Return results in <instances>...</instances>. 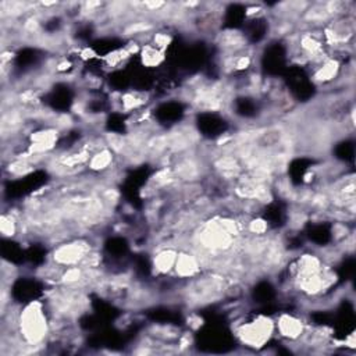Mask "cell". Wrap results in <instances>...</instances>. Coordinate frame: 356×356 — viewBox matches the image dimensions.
I'll return each instance as SVG.
<instances>
[{
  "label": "cell",
  "instance_id": "1",
  "mask_svg": "<svg viewBox=\"0 0 356 356\" xmlns=\"http://www.w3.org/2000/svg\"><path fill=\"white\" fill-rule=\"evenodd\" d=\"M275 324V331L278 335L286 341V342H298L300 341L307 324L306 321L300 317V314H295L291 312H282L277 316L274 320Z\"/></svg>",
  "mask_w": 356,
  "mask_h": 356
},
{
  "label": "cell",
  "instance_id": "2",
  "mask_svg": "<svg viewBox=\"0 0 356 356\" xmlns=\"http://www.w3.org/2000/svg\"><path fill=\"white\" fill-rule=\"evenodd\" d=\"M179 250L175 248V245H165L156 250V253L150 259V268L152 271L159 275H168L174 271L177 257Z\"/></svg>",
  "mask_w": 356,
  "mask_h": 356
}]
</instances>
